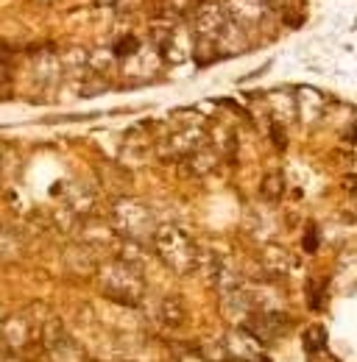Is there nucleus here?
Returning a JSON list of instances; mask_svg holds the SVG:
<instances>
[{
  "label": "nucleus",
  "mask_w": 357,
  "mask_h": 362,
  "mask_svg": "<svg viewBox=\"0 0 357 362\" xmlns=\"http://www.w3.org/2000/svg\"><path fill=\"white\" fill-rule=\"evenodd\" d=\"M159 323L165 326V329H181L184 326V320H187V310H184V301L176 298V296H165L162 301H159Z\"/></svg>",
  "instance_id": "obj_14"
},
{
  "label": "nucleus",
  "mask_w": 357,
  "mask_h": 362,
  "mask_svg": "<svg viewBox=\"0 0 357 362\" xmlns=\"http://www.w3.org/2000/svg\"><path fill=\"white\" fill-rule=\"evenodd\" d=\"M204 142V134L201 129H178V132H171L165 136L157 151H159V159L162 162H181L190 151H196L198 145Z\"/></svg>",
  "instance_id": "obj_10"
},
{
  "label": "nucleus",
  "mask_w": 357,
  "mask_h": 362,
  "mask_svg": "<svg viewBox=\"0 0 357 362\" xmlns=\"http://www.w3.org/2000/svg\"><path fill=\"white\" fill-rule=\"evenodd\" d=\"M341 187H344L346 192H352V195H357V173H349V176H344V181H341Z\"/></svg>",
  "instance_id": "obj_24"
},
{
  "label": "nucleus",
  "mask_w": 357,
  "mask_h": 362,
  "mask_svg": "<svg viewBox=\"0 0 357 362\" xmlns=\"http://www.w3.org/2000/svg\"><path fill=\"white\" fill-rule=\"evenodd\" d=\"M0 340L11 354H23L34 343L40 346V326L31 320L28 313H17V315L6 317V323L0 326Z\"/></svg>",
  "instance_id": "obj_6"
},
{
  "label": "nucleus",
  "mask_w": 357,
  "mask_h": 362,
  "mask_svg": "<svg viewBox=\"0 0 357 362\" xmlns=\"http://www.w3.org/2000/svg\"><path fill=\"white\" fill-rule=\"evenodd\" d=\"M187 23H190L196 40L215 42L223 31H226L229 17H226V11H223L221 3H215V0H198V3L190 8Z\"/></svg>",
  "instance_id": "obj_5"
},
{
  "label": "nucleus",
  "mask_w": 357,
  "mask_h": 362,
  "mask_svg": "<svg viewBox=\"0 0 357 362\" xmlns=\"http://www.w3.org/2000/svg\"><path fill=\"white\" fill-rule=\"evenodd\" d=\"M148 151H151V142H148L145 132L132 129L129 134L123 136V148H120L123 159H129V162H142V159L148 156Z\"/></svg>",
  "instance_id": "obj_16"
},
{
  "label": "nucleus",
  "mask_w": 357,
  "mask_h": 362,
  "mask_svg": "<svg viewBox=\"0 0 357 362\" xmlns=\"http://www.w3.org/2000/svg\"><path fill=\"white\" fill-rule=\"evenodd\" d=\"M140 47H142V42H140L134 34H126V37H118V42L112 45V53H115L118 62H123V59H129L132 53H137Z\"/></svg>",
  "instance_id": "obj_20"
},
{
  "label": "nucleus",
  "mask_w": 357,
  "mask_h": 362,
  "mask_svg": "<svg viewBox=\"0 0 357 362\" xmlns=\"http://www.w3.org/2000/svg\"><path fill=\"white\" fill-rule=\"evenodd\" d=\"M157 53L165 64H184L187 59H193V47H196V34L190 28V23L184 17H178L176 23L165 31V37L157 42Z\"/></svg>",
  "instance_id": "obj_4"
},
{
  "label": "nucleus",
  "mask_w": 357,
  "mask_h": 362,
  "mask_svg": "<svg viewBox=\"0 0 357 362\" xmlns=\"http://www.w3.org/2000/svg\"><path fill=\"white\" fill-rule=\"evenodd\" d=\"M218 162H221V151L212 145V142H201L196 151H190L181 162H178V170H181V176H187V179H204V176H210L215 168H218Z\"/></svg>",
  "instance_id": "obj_8"
},
{
  "label": "nucleus",
  "mask_w": 357,
  "mask_h": 362,
  "mask_svg": "<svg viewBox=\"0 0 357 362\" xmlns=\"http://www.w3.org/2000/svg\"><path fill=\"white\" fill-rule=\"evenodd\" d=\"M290 326V317L282 310H254L251 315L243 320V329L260 343V346H271L276 343Z\"/></svg>",
  "instance_id": "obj_7"
},
{
  "label": "nucleus",
  "mask_w": 357,
  "mask_h": 362,
  "mask_svg": "<svg viewBox=\"0 0 357 362\" xmlns=\"http://www.w3.org/2000/svg\"><path fill=\"white\" fill-rule=\"evenodd\" d=\"M95 279H98L101 296L120 307H137L145 296V276L140 271V265H132L126 259L115 257V259L98 265Z\"/></svg>",
  "instance_id": "obj_1"
},
{
  "label": "nucleus",
  "mask_w": 357,
  "mask_h": 362,
  "mask_svg": "<svg viewBox=\"0 0 357 362\" xmlns=\"http://www.w3.org/2000/svg\"><path fill=\"white\" fill-rule=\"evenodd\" d=\"M59 76H62V59L56 56L53 47H40L34 56H31V84L37 90H53L59 84Z\"/></svg>",
  "instance_id": "obj_9"
},
{
  "label": "nucleus",
  "mask_w": 357,
  "mask_h": 362,
  "mask_svg": "<svg viewBox=\"0 0 357 362\" xmlns=\"http://www.w3.org/2000/svg\"><path fill=\"white\" fill-rule=\"evenodd\" d=\"M321 293H324V287H321V281H310L307 284V301H310V310L312 313H318L321 310Z\"/></svg>",
  "instance_id": "obj_21"
},
{
  "label": "nucleus",
  "mask_w": 357,
  "mask_h": 362,
  "mask_svg": "<svg viewBox=\"0 0 357 362\" xmlns=\"http://www.w3.org/2000/svg\"><path fill=\"white\" fill-rule=\"evenodd\" d=\"M151 248L159 257V262L176 276H190L198 271L201 265V248L198 243L181 231L178 226H157L154 237H151Z\"/></svg>",
  "instance_id": "obj_2"
},
{
  "label": "nucleus",
  "mask_w": 357,
  "mask_h": 362,
  "mask_svg": "<svg viewBox=\"0 0 357 362\" xmlns=\"http://www.w3.org/2000/svg\"><path fill=\"white\" fill-rule=\"evenodd\" d=\"M318 248V231H315V226L307 228V234H305V251L307 254H312Z\"/></svg>",
  "instance_id": "obj_23"
},
{
  "label": "nucleus",
  "mask_w": 357,
  "mask_h": 362,
  "mask_svg": "<svg viewBox=\"0 0 357 362\" xmlns=\"http://www.w3.org/2000/svg\"><path fill=\"white\" fill-rule=\"evenodd\" d=\"M112 231L126 243L145 245V240L151 243L157 223H154V215L148 206H142L140 201H134L129 195H120L112 206Z\"/></svg>",
  "instance_id": "obj_3"
},
{
  "label": "nucleus",
  "mask_w": 357,
  "mask_h": 362,
  "mask_svg": "<svg viewBox=\"0 0 357 362\" xmlns=\"http://www.w3.org/2000/svg\"><path fill=\"white\" fill-rule=\"evenodd\" d=\"M98 6H103V8H112V6H120L123 0H95Z\"/></svg>",
  "instance_id": "obj_25"
},
{
  "label": "nucleus",
  "mask_w": 357,
  "mask_h": 362,
  "mask_svg": "<svg viewBox=\"0 0 357 362\" xmlns=\"http://www.w3.org/2000/svg\"><path fill=\"white\" fill-rule=\"evenodd\" d=\"M226 17L232 25L237 28H249V25H257L266 14V0H229L223 6Z\"/></svg>",
  "instance_id": "obj_11"
},
{
  "label": "nucleus",
  "mask_w": 357,
  "mask_h": 362,
  "mask_svg": "<svg viewBox=\"0 0 357 362\" xmlns=\"http://www.w3.org/2000/svg\"><path fill=\"white\" fill-rule=\"evenodd\" d=\"M271 139H273V145H276L279 151H285V148H288V134H285V126H282L279 120H273V123H271Z\"/></svg>",
  "instance_id": "obj_22"
},
{
  "label": "nucleus",
  "mask_w": 357,
  "mask_h": 362,
  "mask_svg": "<svg viewBox=\"0 0 357 362\" xmlns=\"http://www.w3.org/2000/svg\"><path fill=\"white\" fill-rule=\"evenodd\" d=\"M263 268H266L271 276H285L288 268H290V257L285 248H276V245H268L263 251Z\"/></svg>",
  "instance_id": "obj_17"
},
{
  "label": "nucleus",
  "mask_w": 357,
  "mask_h": 362,
  "mask_svg": "<svg viewBox=\"0 0 357 362\" xmlns=\"http://www.w3.org/2000/svg\"><path fill=\"white\" fill-rule=\"evenodd\" d=\"M302 343H305V351H307V354L324 351V346H327V329H324V326H310V329L302 334Z\"/></svg>",
  "instance_id": "obj_19"
},
{
  "label": "nucleus",
  "mask_w": 357,
  "mask_h": 362,
  "mask_svg": "<svg viewBox=\"0 0 357 362\" xmlns=\"http://www.w3.org/2000/svg\"><path fill=\"white\" fill-rule=\"evenodd\" d=\"M260 362H271V360H268V357H260Z\"/></svg>",
  "instance_id": "obj_27"
},
{
  "label": "nucleus",
  "mask_w": 357,
  "mask_h": 362,
  "mask_svg": "<svg viewBox=\"0 0 357 362\" xmlns=\"http://www.w3.org/2000/svg\"><path fill=\"white\" fill-rule=\"evenodd\" d=\"M285 189H288V181H285V173L282 170H271L266 173V179L260 181V195L266 201H279L285 198Z\"/></svg>",
  "instance_id": "obj_18"
},
{
  "label": "nucleus",
  "mask_w": 357,
  "mask_h": 362,
  "mask_svg": "<svg viewBox=\"0 0 357 362\" xmlns=\"http://www.w3.org/2000/svg\"><path fill=\"white\" fill-rule=\"evenodd\" d=\"M210 284L221 296H229V293L243 287V276H240V271L234 265H229L226 259H212V265H210Z\"/></svg>",
  "instance_id": "obj_12"
},
{
  "label": "nucleus",
  "mask_w": 357,
  "mask_h": 362,
  "mask_svg": "<svg viewBox=\"0 0 357 362\" xmlns=\"http://www.w3.org/2000/svg\"><path fill=\"white\" fill-rule=\"evenodd\" d=\"M349 139H355V142H357V129H355V134H352V136H349Z\"/></svg>",
  "instance_id": "obj_26"
},
{
  "label": "nucleus",
  "mask_w": 357,
  "mask_h": 362,
  "mask_svg": "<svg viewBox=\"0 0 357 362\" xmlns=\"http://www.w3.org/2000/svg\"><path fill=\"white\" fill-rule=\"evenodd\" d=\"M223 346H226V354H229V360L234 357L237 362L243 360H251V357H257V349H260V343L246 332V329H237L229 340H223Z\"/></svg>",
  "instance_id": "obj_13"
},
{
  "label": "nucleus",
  "mask_w": 357,
  "mask_h": 362,
  "mask_svg": "<svg viewBox=\"0 0 357 362\" xmlns=\"http://www.w3.org/2000/svg\"><path fill=\"white\" fill-rule=\"evenodd\" d=\"M45 357H47L50 362H87L84 360L81 346H79L70 334H64V337L56 340L50 349H45Z\"/></svg>",
  "instance_id": "obj_15"
}]
</instances>
